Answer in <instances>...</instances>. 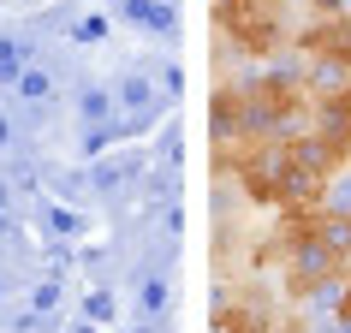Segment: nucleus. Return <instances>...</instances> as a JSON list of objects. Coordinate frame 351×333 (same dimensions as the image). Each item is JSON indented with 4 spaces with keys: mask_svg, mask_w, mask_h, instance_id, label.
Wrapping results in <instances>:
<instances>
[{
    "mask_svg": "<svg viewBox=\"0 0 351 333\" xmlns=\"http://www.w3.org/2000/svg\"><path fill=\"white\" fill-rule=\"evenodd\" d=\"M215 333H274V304L256 286H232L215 310Z\"/></svg>",
    "mask_w": 351,
    "mask_h": 333,
    "instance_id": "obj_2",
    "label": "nucleus"
},
{
    "mask_svg": "<svg viewBox=\"0 0 351 333\" xmlns=\"http://www.w3.org/2000/svg\"><path fill=\"white\" fill-rule=\"evenodd\" d=\"M339 315H346V321H351V268H346V274H339Z\"/></svg>",
    "mask_w": 351,
    "mask_h": 333,
    "instance_id": "obj_3",
    "label": "nucleus"
},
{
    "mask_svg": "<svg viewBox=\"0 0 351 333\" xmlns=\"http://www.w3.org/2000/svg\"><path fill=\"white\" fill-rule=\"evenodd\" d=\"M298 18H304V0H215V30L250 60L292 48Z\"/></svg>",
    "mask_w": 351,
    "mask_h": 333,
    "instance_id": "obj_1",
    "label": "nucleus"
}]
</instances>
